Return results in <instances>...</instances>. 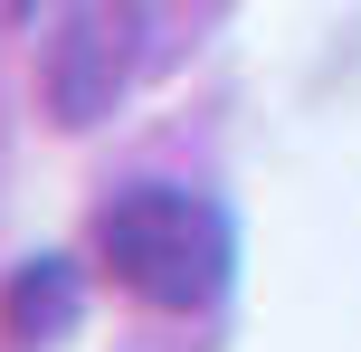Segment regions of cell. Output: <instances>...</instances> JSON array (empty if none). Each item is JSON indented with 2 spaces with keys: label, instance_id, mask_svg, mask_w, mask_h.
Here are the masks:
<instances>
[{
  "label": "cell",
  "instance_id": "obj_1",
  "mask_svg": "<svg viewBox=\"0 0 361 352\" xmlns=\"http://www.w3.org/2000/svg\"><path fill=\"white\" fill-rule=\"evenodd\" d=\"M95 248H105L114 286H133L143 305L162 315H200V305L228 296V267H238V238H228V210L209 190H180V181H133L105 200L95 219Z\"/></svg>",
  "mask_w": 361,
  "mask_h": 352
},
{
  "label": "cell",
  "instance_id": "obj_2",
  "mask_svg": "<svg viewBox=\"0 0 361 352\" xmlns=\"http://www.w3.org/2000/svg\"><path fill=\"white\" fill-rule=\"evenodd\" d=\"M67 315H76V286H67V267H29V277L10 286V334L19 343H38V334H67Z\"/></svg>",
  "mask_w": 361,
  "mask_h": 352
}]
</instances>
